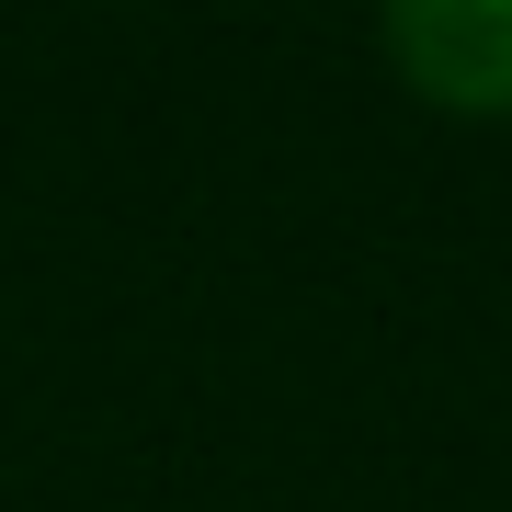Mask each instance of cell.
<instances>
[{"mask_svg": "<svg viewBox=\"0 0 512 512\" xmlns=\"http://www.w3.org/2000/svg\"><path fill=\"white\" fill-rule=\"evenodd\" d=\"M399 80L444 114H512V0H376Z\"/></svg>", "mask_w": 512, "mask_h": 512, "instance_id": "obj_1", "label": "cell"}]
</instances>
